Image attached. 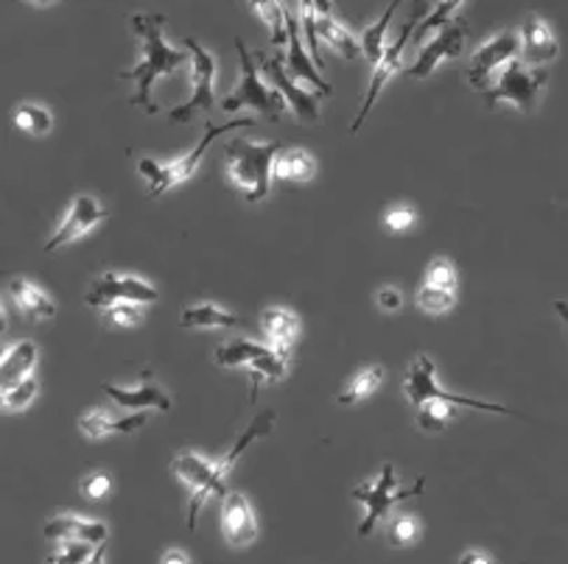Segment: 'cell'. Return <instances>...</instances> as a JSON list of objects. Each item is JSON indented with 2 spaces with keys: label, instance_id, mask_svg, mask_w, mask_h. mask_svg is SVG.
<instances>
[{
  "label": "cell",
  "instance_id": "1",
  "mask_svg": "<svg viewBox=\"0 0 568 564\" xmlns=\"http://www.w3.org/2000/svg\"><path fill=\"white\" fill-rule=\"evenodd\" d=\"M130 29L138 37V42H141V62L130 70H121L118 79L135 84L130 104L143 106L149 115H154L158 112V104L152 99L154 84H158V79L174 76L176 70L185 68V62H191V53L165 42V14H130Z\"/></svg>",
  "mask_w": 568,
  "mask_h": 564
},
{
  "label": "cell",
  "instance_id": "2",
  "mask_svg": "<svg viewBox=\"0 0 568 564\" xmlns=\"http://www.w3.org/2000/svg\"><path fill=\"white\" fill-rule=\"evenodd\" d=\"M277 157H281L277 140L258 143V140L235 137L224 143V168L250 204L270 198Z\"/></svg>",
  "mask_w": 568,
  "mask_h": 564
},
{
  "label": "cell",
  "instance_id": "3",
  "mask_svg": "<svg viewBox=\"0 0 568 564\" xmlns=\"http://www.w3.org/2000/svg\"><path fill=\"white\" fill-rule=\"evenodd\" d=\"M241 126H252V117H235V121L224 123V126H219V123H207V129H205V134H202L200 143H196V146L191 148L187 154H182V157L169 160V163H158V160H152V157L138 160V171H141V176L146 180V185H149V196L160 198V196H165V193H169L174 185H182V182L191 180V176L200 171L207 148L213 146V140H219L222 134L235 132V129H241Z\"/></svg>",
  "mask_w": 568,
  "mask_h": 564
},
{
  "label": "cell",
  "instance_id": "4",
  "mask_svg": "<svg viewBox=\"0 0 568 564\" xmlns=\"http://www.w3.org/2000/svg\"><path fill=\"white\" fill-rule=\"evenodd\" d=\"M235 51H239V62H241V73L235 88L230 90L227 95L222 99V110L224 112H239V110H250L258 112V115L270 117V121H281L283 112L288 110L286 99L277 93L275 88L264 82V73H261L258 64V53L246 51L244 40H235Z\"/></svg>",
  "mask_w": 568,
  "mask_h": 564
},
{
  "label": "cell",
  "instance_id": "5",
  "mask_svg": "<svg viewBox=\"0 0 568 564\" xmlns=\"http://www.w3.org/2000/svg\"><path fill=\"white\" fill-rule=\"evenodd\" d=\"M423 489H426V481L417 478L409 489H400L398 486V475H395V464L393 461H384L382 472L375 475V481L364 483V486H353L351 489V498L364 506V517L358 523V534L369 536L384 520L389 517L398 503L409 501V498H420Z\"/></svg>",
  "mask_w": 568,
  "mask_h": 564
},
{
  "label": "cell",
  "instance_id": "6",
  "mask_svg": "<svg viewBox=\"0 0 568 564\" xmlns=\"http://www.w3.org/2000/svg\"><path fill=\"white\" fill-rule=\"evenodd\" d=\"M546 88H549V70L529 68L521 59H513V62H507L496 73V84L490 90H485V101L487 106L510 104L518 112L532 115L540 106Z\"/></svg>",
  "mask_w": 568,
  "mask_h": 564
},
{
  "label": "cell",
  "instance_id": "7",
  "mask_svg": "<svg viewBox=\"0 0 568 564\" xmlns=\"http://www.w3.org/2000/svg\"><path fill=\"white\" fill-rule=\"evenodd\" d=\"M176 481L191 492V503H187V531L194 534L200 512L211 498L227 495V478L219 470V461H207L205 455L194 453V450H180L171 461Z\"/></svg>",
  "mask_w": 568,
  "mask_h": 564
},
{
  "label": "cell",
  "instance_id": "8",
  "mask_svg": "<svg viewBox=\"0 0 568 564\" xmlns=\"http://www.w3.org/2000/svg\"><path fill=\"white\" fill-rule=\"evenodd\" d=\"M182 48L191 53V95L185 104L169 112L171 121L176 123L194 121L200 112H211L216 106V57L194 37H185Z\"/></svg>",
  "mask_w": 568,
  "mask_h": 564
},
{
  "label": "cell",
  "instance_id": "9",
  "mask_svg": "<svg viewBox=\"0 0 568 564\" xmlns=\"http://www.w3.org/2000/svg\"><path fill=\"white\" fill-rule=\"evenodd\" d=\"M404 394L415 408L423 406L426 400H446L452 402V406H465V408H474V411L518 417L516 411H510V408L501 406V402H485V400H476V397H459L446 389H439L434 361L428 356H423V352L420 356H415V361L409 363V372H406V380H404Z\"/></svg>",
  "mask_w": 568,
  "mask_h": 564
},
{
  "label": "cell",
  "instance_id": "10",
  "mask_svg": "<svg viewBox=\"0 0 568 564\" xmlns=\"http://www.w3.org/2000/svg\"><path fill=\"white\" fill-rule=\"evenodd\" d=\"M426 14H428L426 3H423V0H417L415 9L409 12V20H406V25L400 29V34L395 37V42H389L387 51H384V57L373 64V76H369L367 95H364V104H362V110H358V115L353 117L351 134H356L358 129L364 126V121H367L369 112H373V106H375V101H378V95H382V90L387 88L389 79H393L395 73L400 70V64H404L406 42H409V37H415L417 25L423 23V18H426Z\"/></svg>",
  "mask_w": 568,
  "mask_h": 564
},
{
  "label": "cell",
  "instance_id": "11",
  "mask_svg": "<svg viewBox=\"0 0 568 564\" xmlns=\"http://www.w3.org/2000/svg\"><path fill=\"white\" fill-rule=\"evenodd\" d=\"M521 53V34L513 29H504L498 31L496 37H490L487 42H481L468 59V68H465V79L474 90H490V79L493 73L504 68L507 62L518 59Z\"/></svg>",
  "mask_w": 568,
  "mask_h": 564
},
{
  "label": "cell",
  "instance_id": "12",
  "mask_svg": "<svg viewBox=\"0 0 568 564\" xmlns=\"http://www.w3.org/2000/svg\"><path fill=\"white\" fill-rule=\"evenodd\" d=\"M158 299V288L149 279L135 277V274H118L106 271L90 283L88 294H84V305L95 310H106L118 302H141L149 305Z\"/></svg>",
  "mask_w": 568,
  "mask_h": 564
},
{
  "label": "cell",
  "instance_id": "13",
  "mask_svg": "<svg viewBox=\"0 0 568 564\" xmlns=\"http://www.w3.org/2000/svg\"><path fill=\"white\" fill-rule=\"evenodd\" d=\"M465 37H468V20L457 18L448 25H443L439 31H434V37L428 42H420L415 59H412L409 68H404L406 79H428L434 70L439 68V62L446 59H457L465 48Z\"/></svg>",
  "mask_w": 568,
  "mask_h": 564
},
{
  "label": "cell",
  "instance_id": "14",
  "mask_svg": "<svg viewBox=\"0 0 568 564\" xmlns=\"http://www.w3.org/2000/svg\"><path fill=\"white\" fill-rule=\"evenodd\" d=\"M258 53V64H261V73H264L266 82L272 84V88L277 90V93L286 99L288 110H292V115L297 117V121L303 123H314L320 121V101L314 93H305V90L297 88V82H294L292 76H288L286 70V57H283L281 51H272V53H264V51H255Z\"/></svg>",
  "mask_w": 568,
  "mask_h": 564
},
{
  "label": "cell",
  "instance_id": "15",
  "mask_svg": "<svg viewBox=\"0 0 568 564\" xmlns=\"http://www.w3.org/2000/svg\"><path fill=\"white\" fill-rule=\"evenodd\" d=\"M104 218V204H101L93 193H79L71 202V207H68L65 216H62V222H59L57 233L45 240V252H57L68 244H77L84 235L93 233Z\"/></svg>",
  "mask_w": 568,
  "mask_h": 564
},
{
  "label": "cell",
  "instance_id": "16",
  "mask_svg": "<svg viewBox=\"0 0 568 564\" xmlns=\"http://www.w3.org/2000/svg\"><path fill=\"white\" fill-rule=\"evenodd\" d=\"M149 422L143 411L132 413H112L106 408H90L79 417V431L90 442H104L110 437H132Z\"/></svg>",
  "mask_w": 568,
  "mask_h": 564
},
{
  "label": "cell",
  "instance_id": "17",
  "mask_svg": "<svg viewBox=\"0 0 568 564\" xmlns=\"http://www.w3.org/2000/svg\"><path fill=\"white\" fill-rule=\"evenodd\" d=\"M222 534L233 551H246L258 540V517L241 492H227L222 503Z\"/></svg>",
  "mask_w": 568,
  "mask_h": 564
},
{
  "label": "cell",
  "instance_id": "18",
  "mask_svg": "<svg viewBox=\"0 0 568 564\" xmlns=\"http://www.w3.org/2000/svg\"><path fill=\"white\" fill-rule=\"evenodd\" d=\"M286 29H288V42H286V70H288V76H292L294 82L314 84V88H317L323 95L334 93L331 82H325L323 70L317 68L314 57H311L308 48H305L303 29H300V23H297V20H294L292 12L286 14Z\"/></svg>",
  "mask_w": 568,
  "mask_h": 564
},
{
  "label": "cell",
  "instance_id": "19",
  "mask_svg": "<svg viewBox=\"0 0 568 564\" xmlns=\"http://www.w3.org/2000/svg\"><path fill=\"white\" fill-rule=\"evenodd\" d=\"M518 34H521V53H518V59L524 64H529V68H546L560 53V42H557L555 29L544 18H538V14L524 20Z\"/></svg>",
  "mask_w": 568,
  "mask_h": 564
},
{
  "label": "cell",
  "instance_id": "20",
  "mask_svg": "<svg viewBox=\"0 0 568 564\" xmlns=\"http://www.w3.org/2000/svg\"><path fill=\"white\" fill-rule=\"evenodd\" d=\"M110 529L101 520H84L77 514H57L45 523V540L53 542H88V545H104Z\"/></svg>",
  "mask_w": 568,
  "mask_h": 564
},
{
  "label": "cell",
  "instance_id": "21",
  "mask_svg": "<svg viewBox=\"0 0 568 564\" xmlns=\"http://www.w3.org/2000/svg\"><path fill=\"white\" fill-rule=\"evenodd\" d=\"M101 391L110 397L112 402H118L126 411H143V408H158V411H171V397L165 394L160 386H154L149 380V369L143 372V383L135 389H123L115 383H101Z\"/></svg>",
  "mask_w": 568,
  "mask_h": 564
},
{
  "label": "cell",
  "instance_id": "22",
  "mask_svg": "<svg viewBox=\"0 0 568 564\" xmlns=\"http://www.w3.org/2000/svg\"><path fill=\"white\" fill-rule=\"evenodd\" d=\"M7 294H9V299L18 305V310L26 316V319L51 321L53 316H57V302H53V299L48 297L40 286H34L31 279H23V277L12 279L7 288Z\"/></svg>",
  "mask_w": 568,
  "mask_h": 564
},
{
  "label": "cell",
  "instance_id": "23",
  "mask_svg": "<svg viewBox=\"0 0 568 564\" xmlns=\"http://www.w3.org/2000/svg\"><path fill=\"white\" fill-rule=\"evenodd\" d=\"M261 330L270 347L283 356H292V347L300 336V316L286 308H270L261 314Z\"/></svg>",
  "mask_w": 568,
  "mask_h": 564
},
{
  "label": "cell",
  "instance_id": "24",
  "mask_svg": "<svg viewBox=\"0 0 568 564\" xmlns=\"http://www.w3.org/2000/svg\"><path fill=\"white\" fill-rule=\"evenodd\" d=\"M37 361H40V352H37V343L31 338L14 341L12 347L3 349V358H0V386H12L18 380L31 378Z\"/></svg>",
  "mask_w": 568,
  "mask_h": 564
},
{
  "label": "cell",
  "instance_id": "25",
  "mask_svg": "<svg viewBox=\"0 0 568 564\" xmlns=\"http://www.w3.org/2000/svg\"><path fill=\"white\" fill-rule=\"evenodd\" d=\"M275 347L261 341H250V338H233V341L222 343V347L213 352V361L222 369H235V367H250L252 361L264 358L266 352H272Z\"/></svg>",
  "mask_w": 568,
  "mask_h": 564
},
{
  "label": "cell",
  "instance_id": "26",
  "mask_svg": "<svg viewBox=\"0 0 568 564\" xmlns=\"http://www.w3.org/2000/svg\"><path fill=\"white\" fill-rule=\"evenodd\" d=\"M180 321L182 327H191V330H230V327H239V316L213 302L191 305V308L182 310Z\"/></svg>",
  "mask_w": 568,
  "mask_h": 564
},
{
  "label": "cell",
  "instance_id": "27",
  "mask_svg": "<svg viewBox=\"0 0 568 564\" xmlns=\"http://www.w3.org/2000/svg\"><path fill=\"white\" fill-rule=\"evenodd\" d=\"M250 402L255 406L258 402V391L264 383H277V380L286 378L288 372V356H283V352H277V349H272V352H266L264 358H258V361H252L250 367Z\"/></svg>",
  "mask_w": 568,
  "mask_h": 564
},
{
  "label": "cell",
  "instance_id": "28",
  "mask_svg": "<svg viewBox=\"0 0 568 564\" xmlns=\"http://www.w3.org/2000/svg\"><path fill=\"white\" fill-rule=\"evenodd\" d=\"M317 40L320 45L325 42V45L334 48V51L345 59H358V53H362V42H358V37H353L351 31H347L342 23H336L331 14H320Z\"/></svg>",
  "mask_w": 568,
  "mask_h": 564
},
{
  "label": "cell",
  "instance_id": "29",
  "mask_svg": "<svg viewBox=\"0 0 568 564\" xmlns=\"http://www.w3.org/2000/svg\"><path fill=\"white\" fill-rule=\"evenodd\" d=\"M400 3H404V0H393V3L387 7V12L375 20L373 25H367V29L362 31V37H358V42H362V53L373 64L384 57V51H387V31H389V23H393V14L398 12Z\"/></svg>",
  "mask_w": 568,
  "mask_h": 564
},
{
  "label": "cell",
  "instance_id": "30",
  "mask_svg": "<svg viewBox=\"0 0 568 564\" xmlns=\"http://www.w3.org/2000/svg\"><path fill=\"white\" fill-rule=\"evenodd\" d=\"M317 174V160L311 157L305 148H292V152H281L275 163V176L283 182H308Z\"/></svg>",
  "mask_w": 568,
  "mask_h": 564
},
{
  "label": "cell",
  "instance_id": "31",
  "mask_svg": "<svg viewBox=\"0 0 568 564\" xmlns=\"http://www.w3.org/2000/svg\"><path fill=\"white\" fill-rule=\"evenodd\" d=\"M382 383H384V367L362 369V372L353 375L351 383L342 389V394L336 397V402H339V406H353V402L367 400L369 394H375V391H378V386Z\"/></svg>",
  "mask_w": 568,
  "mask_h": 564
},
{
  "label": "cell",
  "instance_id": "32",
  "mask_svg": "<svg viewBox=\"0 0 568 564\" xmlns=\"http://www.w3.org/2000/svg\"><path fill=\"white\" fill-rule=\"evenodd\" d=\"M255 12L261 14V20H264L266 25H270L272 31V45L281 48L288 42V29H286V14H288V7L283 3V0H246Z\"/></svg>",
  "mask_w": 568,
  "mask_h": 564
},
{
  "label": "cell",
  "instance_id": "33",
  "mask_svg": "<svg viewBox=\"0 0 568 564\" xmlns=\"http://www.w3.org/2000/svg\"><path fill=\"white\" fill-rule=\"evenodd\" d=\"M12 121L20 132L31 134V137H45L53 129V115L40 104H20L12 112Z\"/></svg>",
  "mask_w": 568,
  "mask_h": 564
},
{
  "label": "cell",
  "instance_id": "34",
  "mask_svg": "<svg viewBox=\"0 0 568 564\" xmlns=\"http://www.w3.org/2000/svg\"><path fill=\"white\" fill-rule=\"evenodd\" d=\"M452 402L446 400H426L423 406H417V428L426 433H443L452 425Z\"/></svg>",
  "mask_w": 568,
  "mask_h": 564
},
{
  "label": "cell",
  "instance_id": "35",
  "mask_svg": "<svg viewBox=\"0 0 568 564\" xmlns=\"http://www.w3.org/2000/svg\"><path fill=\"white\" fill-rule=\"evenodd\" d=\"M423 536V525L415 514H395L387 525V540L393 547H412Z\"/></svg>",
  "mask_w": 568,
  "mask_h": 564
},
{
  "label": "cell",
  "instance_id": "36",
  "mask_svg": "<svg viewBox=\"0 0 568 564\" xmlns=\"http://www.w3.org/2000/svg\"><path fill=\"white\" fill-rule=\"evenodd\" d=\"M40 391V380L31 375V378L18 380L12 386H0V406L7 408V411H23L26 406H31V400L37 397Z\"/></svg>",
  "mask_w": 568,
  "mask_h": 564
},
{
  "label": "cell",
  "instance_id": "37",
  "mask_svg": "<svg viewBox=\"0 0 568 564\" xmlns=\"http://www.w3.org/2000/svg\"><path fill=\"white\" fill-rule=\"evenodd\" d=\"M101 316H104V325L112 327V330H132V327L146 319V308L141 302H118L112 308L101 310Z\"/></svg>",
  "mask_w": 568,
  "mask_h": 564
},
{
  "label": "cell",
  "instance_id": "38",
  "mask_svg": "<svg viewBox=\"0 0 568 564\" xmlns=\"http://www.w3.org/2000/svg\"><path fill=\"white\" fill-rule=\"evenodd\" d=\"M417 310L428 316H443L457 305V291H446V288H434V286H423L417 291Z\"/></svg>",
  "mask_w": 568,
  "mask_h": 564
},
{
  "label": "cell",
  "instance_id": "39",
  "mask_svg": "<svg viewBox=\"0 0 568 564\" xmlns=\"http://www.w3.org/2000/svg\"><path fill=\"white\" fill-rule=\"evenodd\" d=\"M463 3L465 0H437L432 12H428L426 18H423V23L417 25L415 37H426L432 34V31H439L443 25H448L452 20H457V12L463 9Z\"/></svg>",
  "mask_w": 568,
  "mask_h": 564
},
{
  "label": "cell",
  "instance_id": "40",
  "mask_svg": "<svg viewBox=\"0 0 568 564\" xmlns=\"http://www.w3.org/2000/svg\"><path fill=\"white\" fill-rule=\"evenodd\" d=\"M457 266H454L448 257H434L426 268V279H423V286H434V288H446V291H457Z\"/></svg>",
  "mask_w": 568,
  "mask_h": 564
},
{
  "label": "cell",
  "instance_id": "41",
  "mask_svg": "<svg viewBox=\"0 0 568 564\" xmlns=\"http://www.w3.org/2000/svg\"><path fill=\"white\" fill-rule=\"evenodd\" d=\"M99 545H88V542H59L57 551L48 556V564H84L93 558Z\"/></svg>",
  "mask_w": 568,
  "mask_h": 564
},
{
  "label": "cell",
  "instance_id": "42",
  "mask_svg": "<svg viewBox=\"0 0 568 564\" xmlns=\"http://www.w3.org/2000/svg\"><path fill=\"white\" fill-rule=\"evenodd\" d=\"M79 492H82L84 501H104L112 492V478L106 472H90L79 481Z\"/></svg>",
  "mask_w": 568,
  "mask_h": 564
},
{
  "label": "cell",
  "instance_id": "43",
  "mask_svg": "<svg viewBox=\"0 0 568 564\" xmlns=\"http://www.w3.org/2000/svg\"><path fill=\"white\" fill-rule=\"evenodd\" d=\"M415 218H417L415 207H409V204H395V207H389L387 213H384V227H387L389 233L400 235L406 233V229H412Z\"/></svg>",
  "mask_w": 568,
  "mask_h": 564
},
{
  "label": "cell",
  "instance_id": "44",
  "mask_svg": "<svg viewBox=\"0 0 568 564\" xmlns=\"http://www.w3.org/2000/svg\"><path fill=\"white\" fill-rule=\"evenodd\" d=\"M375 302H378L384 314H398L404 308V291L398 286H384L382 291L375 294Z\"/></svg>",
  "mask_w": 568,
  "mask_h": 564
},
{
  "label": "cell",
  "instance_id": "45",
  "mask_svg": "<svg viewBox=\"0 0 568 564\" xmlns=\"http://www.w3.org/2000/svg\"><path fill=\"white\" fill-rule=\"evenodd\" d=\"M160 564H191V556H187L185 551L171 547V551H165L163 556H160Z\"/></svg>",
  "mask_w": 568,
  "mask_h": 564
},
{
  "label": "cell",
  "instance_id": "46",
  "mask_svg": "<svg viewBox=\"0 0 568 564\" xmlns=\"http://www.w3.org/2000/svg\"><path fill=\"white\" fill-rule=\"evenodd\" d=\"M459 564H493V558L487 556L485 551H468V553H463Z\"/></svg>",
  "mask_w": 568,
  "mask_h": 564
},
{
  "label": "cell",
  "instance_id": "47",
  "mask_svg": "<svg viewBox=\"0 0 568 564\" xmlns=\"http://www.w3.org/2000/svg\"><path fill=\"white\" fill-rule=\"evenodd\" d=\"M555 310H557V316H560L562 325H566V330H568V302H566V299H557Z\"/></svg>",
  "mask_w": 568,
  "mask_h": 564
},
{
  "label": "cell",
  "instance_id": "48",
  "mask_svg": "<svg viewBox=\"0 0 568 564\" xmlns=\"http://www.w3.org/2000/svg\"><path fill=\"white\" fill-rule=\"evenodd\" d=\"M23 3H29V7H34V9H51V7H57L59 0H23Z\"/></svg>",
  "mask_w": 568,
  "mask_h": 564
},
{
  "label": "cell",
  "instance_id": "49",
  "mask_svg": "<svg viewBox=\"0 0 568 564\" xmlns=\"http://www.w3.org/2000/svg\"><path fill=\"white\" fill-rule=\"evenodd\" d=\"M320 9V14H331V7H334V0H314Z\"/></svg>",
  "mask_w": 568,
  "mask_h": 564
},
{
  "label": "cell",
  "instance_id": "50",
  "mask_svg": "<svg viewBox=\"0 0 568 564\" xmlns=\"http://www.w3.org/2000/svg\"><path fill=\"white\" fill-rule=\"evenodd\" d=\"M84 564H104V545H99V551L93 553V558H90V562H84Z\"/></svg>",
  "mask_w": 568,
  "mask_h": 564
}]
</instances>
